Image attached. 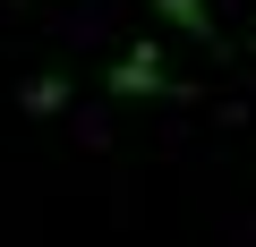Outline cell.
Wrapping results in <instances>:
<instances>
[{
	"mask_svg": "<svg viewBox=\"0 0 256 247\" xmlns=\"http://www.w3.org/2000/svg\"><path fill=\"white\" fill-rule=\"evenodd\" d=\"M18 102H26L34 119H60V111H68V77H26V94H18Z\"/></svg>",
	"mask_w": 256,
	"mask_h": 247,
	"instance_id": "3957f363",
	"label": "cell"
},
{
	"mask_svg": "<svg viewBox=\"0 0 256 247\" xmlns=\"http://www.w3.org/2000/svg\"><path fill=\"white\" fill-rule=\"evenodd\" d=\"M154 17H171L180 34H196V43H214V9H205V0H154Z\"/></svg>",
	"mask_w": 256,
	"mask_h": 247,
	"instance_id": "7a4b0ae2",
	"label": "cell"
},
{
	"mask_svg": "<svg viewBox=\"0 0 256 247\" xmlns=\"http://www.w3.org/2000/svg\"><path fill=\"white\" fill-rule=\"evenodd\" d=\"M111 94H154V102H171V94H180V85L162 77V43H154V34L128 51V60H111Z\"/></svg>",
	"mask_w": 256,
	"mask_h": 247,
	"instance_id": "6da1fadb",
	"label": "cell"
}]
</instances>
